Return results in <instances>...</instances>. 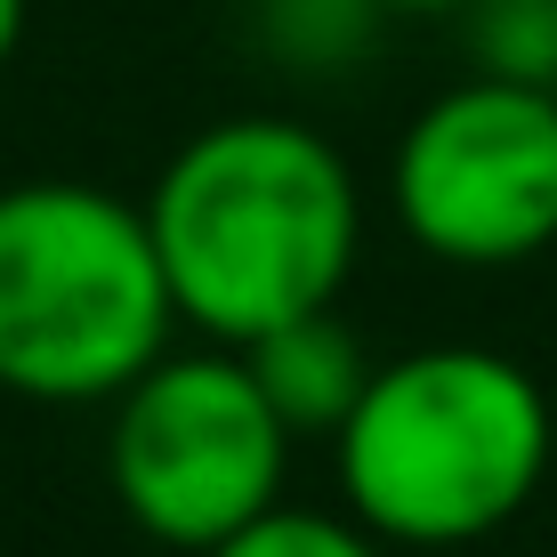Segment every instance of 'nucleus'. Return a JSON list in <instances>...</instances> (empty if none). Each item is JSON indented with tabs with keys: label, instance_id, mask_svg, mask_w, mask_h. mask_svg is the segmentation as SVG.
I'll list each match as a JSON object with an SVG mask.
<instances>
[{
	"label": "nucleus",
	"instance_id": "f257e3e1",
	"mask_svg": "<svg viewBox=\"0 0 557 557\" xmlns=\"http://www.w3.org/2000/svg\"><path fill=\"white\" fill-rule=\"evenodd\" d=\"M178 323L219 348L339 307L363 251V178L299 113L202 122L146 186Z\"/></svg>",
	"mask_w": 557,
	"mask_h": 557
},
{
	"label": "nucleus",
	"instance_id": "20e7f679",
	"mask_svg": "<svg viewBox=\"0 0 557 557\" xmlns=\"http://www.w3.org/2000/svg\"><path fill=\"white\" fill-rule=\"evenodd\" d=\"M106 412V485L146 542L210 557L267 509H283L299 436L267 405L243 348H170Z\"/></svg>",
	"mask_w": 557,
	"mask_h": 557
},
{
	"label": "nucleus",
	"instance_id": "0eeeda50",
	"mask_svg": "<svg viewBox=\"0 0 557 557\" xmlns=\"http://www.w3.org/2000/svg\"><path fill=\"white\" fill-rule=\"evenodd\" d=\"M396 16L380 0H251V41L275 73L299 82H339L380 49Z\"/></svg>",
	"mask_w": 557,
	"mask_h": 557
},
{
	"label": "nucleus",
	"instance_id": "39448f33",
	"mask_svg": "<svg viewBox=\"0 0 557 557\" xmlns=\"http://www.w3.org/2000/svg\"><path fill=\"white\" fill-rule=\"evenodd\" d=\"M388 219L436 267H525L557 243V89L469 82L436 89L396 129Z\"/></svg>",
	"mask_w": 557,
	"mask_h": 557
},
{
	"label": "nucleus",
	"instance_id": "423d86ee",
	"mask_svg": "<svg viewBox=\"0 0 557 557\" xmlns=\"http://www.w3.org/2000/svg\"><path fill=\"white\" fill-rule=\"evenodd\" d=\"M243 363H251V380L267 388V405L283 412V429L323 436V445L339 436V420L363 405V388L380 372V356L356 339V323L339 307H315V315H292L275 332H259L243 348Z\"/></svg>",
	"mask_w": 557,
	"mask_h": 557
},
{
	"label": "nucleus",
	"instance_id": "9d476101",
	"mask_svg": "<svg viewBox=\"0 0 557 557\" xmlns=\"http://www.w3.org/2000/svg\"><path fill=\"white\" fill-rule=\"evenodd\" d=\"M25 25H33V0H0V73H9L16 49H25Z\"/></svg>",
	"mask_w": 557,
	"mask_h": 557
},
{
	"label": "nucleus",
	"instance_id": "7ed1b4c3",
	"mask_svg": "<svg viewBox=\"0 0 557 557\" xmlns=\"http://www.w3.org/2000/svg\"><path fill=\"white\" fill-rule=\"evenodd\" d=\"M178 348V299L146 202L98 178L0 186V388L25 405H113Z\"/></svg>",
	"mask_w": 557,
	"mask_h": 557
},
{
	"label": "nucleus",
	"instance_id": "6e6552de",
	"mask_svg": "<svg viewBox=\"0 0 557 557\" xmlns=\"http://www.w3.org/2000/svg\"><path fill=\"white\" fill-rule=\"evenodd\" d=\"M453 25L469 49V73L557 89V0H469Z\"/></svg>",
	"mask_w": 557,
	"mask_h": 557
},
{
	"label": "nucleus",
	"instance_id": "f03ea898",
	"mask_svg": "<svg viewBox=\"0 0 557 557\" xmlns=\"http://www.w3.org/2000/svg\"><path fill=\"white\" fill-rule=\"evenodd\" d=\"M557 460L549 388L509 348L436 339L372 372L332 436L339 509L388 549H469L533 509Z\"/></svg>",
	"mask_w": 557,
	"mask_h": 557
},
{
	"label": "nucleus",
	"instance_id": "9b49d317",
	"mask_svg": "<svg viewBox=\"0 0 557 557\" xmlns=\"http://www.w3.org/2000/svg\"><path fill=\"white\" fill-rule=\"evenodd\" d=\"M388 16H460L469 0H380Z\"/></svg>",
	"mask_w": 557,
	"mask_h": 557
},
{
	"label": "nucleus",
	"instance_id": "1a4fd4ad",
	"mask_svg": "<svg viewBox=\"0 0 557 557\" xmlns=\"http://www.w3.org/2000/svg\"><path fill=\"white\" fill-rule=\"evenodd\" d=\"M210 557H396L380 533H363L348 509H267L259 525H243L235 542H219Z\"/></svg>",
	"mask_w": 557,
	"mask_h": 557
}]
</instances>
